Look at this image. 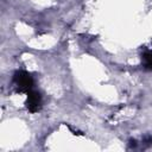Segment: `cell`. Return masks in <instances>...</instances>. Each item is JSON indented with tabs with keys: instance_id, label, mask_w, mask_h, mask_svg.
Segmentation results:
<instances>
[{
	"instance_id": "6da1fadb",
	"label": "cell",
	"mask_w": 152,
	"mask_h": 152,
	"mask_svg": "<svg viewBox=\"0 0 152 152\" xmlns=\"http://www.w3.org/2000/svg\"><path fill=\"white\" fill-rule=\"evenodd\" d=\"M13 83L18 91L20 93H27L33 89V78L32 76L24 70H18L13 75Z\"/></svg>"
},
{
	"instance_id": "7a4b0ae2",
	"label": "cell",
	"mask_w": 152,
	"mask_h": 152,
	"mask_svg": "<svg viewBox=\"0 0 152 152\" xmlns=\"http://www.w3.org/2000/svg\"><path fill=\"white\" fill-rule=\"evenodd\" d=\"M26 94H27V99H26L25 104H26L27 110L31 112V113L38 112L42 107V95L38 91L33 90V89L27 91Z\"/></svg>"
},
{
	"instance_id": "3957f363",
	"label": "cell",
	"mask_w": 152,
	"mask_h": 152,
	"mask_svg": "<svg viewBox=\"0 0 152 152\" xmlns=\"http://www.w3.org/2000/svg\"><path fill=\"white\" fill-rule=\"evenodd\" d=\"M141 61L146 70H152V52L151 51H145L141 56Z\"/></svg>"
}]
</instances>
